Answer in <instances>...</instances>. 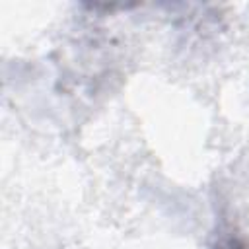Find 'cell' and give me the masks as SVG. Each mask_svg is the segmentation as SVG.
<instances>
[{
	"mask_svg": "<svg viewBox=\"0 0 249 249\" xmlns=\"http://www.w3.org/2000/svg\"><path fill=\"white\" fill-rule=\"evenodd\" d=\"M214 249H249V245L237 237H226V239L218 241Z\"/></svg>",
	"mask_w": 249,
	"mask_h": 249,
	"instance_id": "6da1fadb",
	"label": "cell"
}]
</instances>
